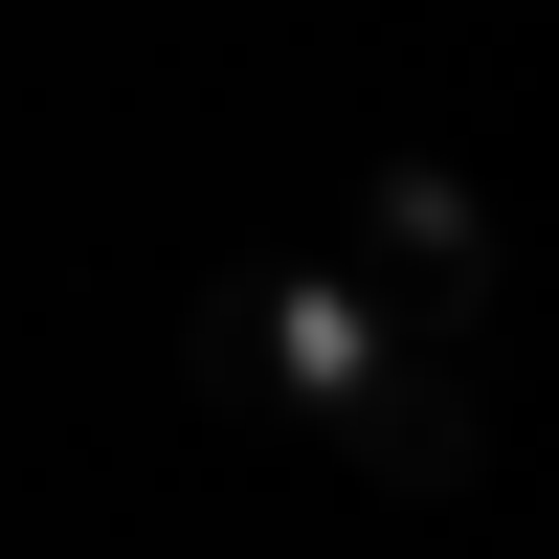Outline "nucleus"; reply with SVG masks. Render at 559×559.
<instances>
[{"label":"nucleus","mask_w":559,"mask_h":559,"mask_svg":"<svg viewBox=\"0 0 559 559\" xmlns=\"http://www.w3.org/2000/svg\"><path fill=\"white\" fill-rule=\"evenodd\" d=\"M179 358H202L224 403H313V426H336L358 471H403V492H448L492 448L471 426V336H426L381 269H224V292L179 313Z\"/></svg>","instance_id":"obj_1"},{"label":"nucleus","mask_w":559,"mask_h":559,"mask_svg":"<svg viewBox=\"0 0 559 559\" xmlns=\"http://www.w3.org/2000/svg\"><path fill=\"white\" fill-rule=\"evenodd\" d=\"M358 269H381V292L426 313V336H471V313H492V247H471V179L381 157V179H358Z\"/></svg>","instance_id":"obj_2"}]
</instances>
